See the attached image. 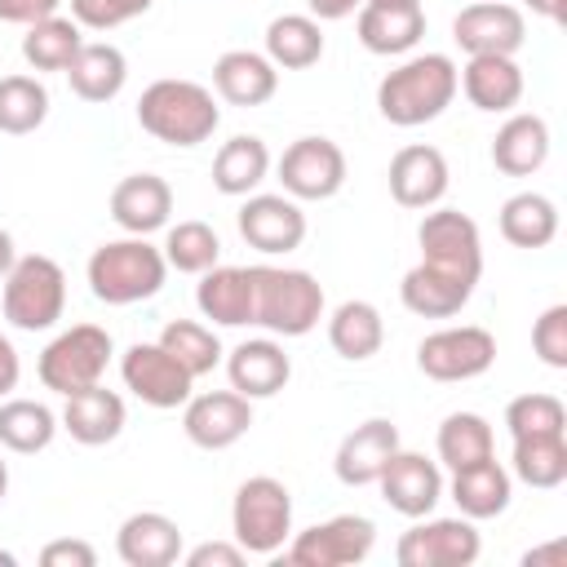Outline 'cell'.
I'll use <instances>...</instances> for the list:
<instances>
[{
	"mask_svg": "<svg viewBox=\"0 0 567 567\" xmlns=\"http://www.w3.org/2000/svg\"><path fill=\"white\" fill-rule=\"evenodd\" d=\"M456 89H461V71L447 53H416L377 84V111L394 128H416L439 120L452 106Z\"/></svg>",
	"mask_w": 567,
	"mask_h": 567,
	"instance_id": "obj_1",
	"label": "cell"
},
{
	"mask_svg": "<svg viewBox=\"0 0 567 567\" xmlns=\"http://www.w3.org/2000/svg\"><path fill=\"white\" fill-rule=\"evenodd\" d=\"M137 124L164 146H199V142H208L217 133L221 106H217L213 89L168 75V80H155V84L142 89Z\"/></svg>",
	"mask_w": 567,
	"mask_h": 567,
	"instance_id": "obj_2",
	"label": "cell"
},
{
	"mask_svg": "<svg viewBox=\"0 0 567 567\" xmlns=\"http://www.w3.org/2000/svg\"><path fill=\"white\" fill-rule=\"evenodd\" d=\"M84 275H89V288H93L97 301L137 306V301H151L164 288L168 261L155 244H146V235H124V239H111V244L93 248Z\"/></svg>",
	"mask_w": 567,
	"mask_h": 567,
	"instance_id": "obj_3",
	"label": "cell"
},
{
	"mask_svg": "<svg viewBox=\"0 0 567 567\" xmlns=\"http://www.w3.org/2000/svg\"><path fill=\"white\" fill-rule=\"evenodd\" d=\"M323 319V284L310 270L252 266V323L270 337H306Z\"/></svg>",
	"mask_w": 567,
	"mask_h": 567,
	"instance_id": "obj_4",
	"label": "cell"
},
{
	"mask_svg": "<svg viewBox=\"0 0 567 567\" xmlns=\"http://www.w3.org/2000/svg\"><path fill=\"white\" fill-rule=\"evenodd\" d=\"M0 310L18 332H44L66 310V275L53 257L27 252L4 270Z\"/></svg>",
	"mask_w": 567,
	"mask_h": 567,
	"instance_id": "obj_5",
	"label": "cell"
},
{
	"mask_svg": "<svg viewBox=\"0 0 567 567\" xmlns=\"http://www.w3.org/2000/svg\"><path fill=\"white\" fill-rule=\"evenodd\" d=\"M230 532L244 554L266 558V554L284 549V540L292 536V492L270 474L244 478L235 492V505H230Z\"/></svg>",
	"mask_w": 567,
	"mask_h": 567,
	"instance_id": "obj_6",
	"label": "cell"
},
{
	"mask_svg": "<svg viewBox=\"0 0 567 567\" xmlns=\"http://www.w3.org/2000/svg\"><path fill=\"white\" fill-rule=\"evenodd\" d=\"M115 346H111V332L97 328V323H71L66 332H58L44 350H40V385L53 390V394H75V390H89L106 377V363H111Z\"/></svg>",
	"mask_w": 567,
	"mask_h": 567,
	"instance_id": "obj_7",
	"label": "cell"
},
{
	"mask_svg": "<svg viewBox=\"0 0 567 567\" xmlns=\"http://www.w3.org/2000/svg\"><path fill=\"white\" fill-rule=\"evenodd\" d=\"M416 244H421V261L443 270V275H456L465 284H478L483 275V235H478V221L461 208H434L421 217L416 226Z\"/></svg>",
	"mask_w": 567,
	"mask_h": 567,
	"instance_id": "obj_8",
	"label": "cell"
},
{
	"mask_svg": "<svg viewBox=\"0 0 567 567\" xmlns=\"http://www.w3.org/2000/svg\"><path fill=\"white\" fill-rule=\"evenodd\" d=\"M478 527L474 518L456 514V518H416L399 545H394V558L399 567H470L478 563Z\"/></svg>",
	"mask_w": 567,
	"mask_h": 567,
	"instance_id": "obj_9",
	"label": "cell"
},
{
	"mask_svg": "<svg viewBox=\"0 0 567 567\" xmlns=\"http://www.w3.org/2000/svg\"><path fill=\"white\" fill-rule=\"evenodd\" d=\"M496 363V337L478 323L439 328L416 346V368L430 381H474Z\"/></svg>",
	"mask_w": 567,
	"mask_h": 567,
	"instance_id": "obj_10",
	"label": "cell"
},
{
	"mask_svg": "<svg viewBox=\"0 0 567 567\" xmlns=\"http://www.w3.org/2000/svg\"><path fill=\"white\" fill-rule=\"evenodd\" d=\"M377 545V527L363 514H337L328 523H315L288 540L292 567H350L363 563Z\"/></svg>",
	"mask_w": 567,
	"mask_h": 567,
	"instance_id": "obj_11",
	"label": "cell"
},
{
	"mask_svg": "<svg viewBox=\"0 0 567 567\" xmlns=\"http://www.w3.org/2000/svg\"><path fill=\"white\" fill-rule=\"evenodd\" d=\"M275 173L292 199H332L346 186V151L332 137H297L279 155Z\"/></svg>",
	"mask_w": 567,
	"mask_h": 567,
	"instance_id": "obj_12",
	"label": "cell"
},
{
	"mask_svg": "<svg viewBox=\"0 0 567 567\" xmlns=\"http://www.w3.org/2000/svg\"><path fill=\"white\" fill-rule=\"evenodd\" d=\"M120 377H124V385H128L146 408H159V412L182 408V403L190 399V385H195V377H190L159 341H137V346H128L124 359H120Z\"/></svg>",
	"mask_w": 567,
	"mask_h": 567,
	"instance_id": "obj_13",
	"label": "cell"
},
{
	"mask_svg": "<svg viewBox=\"0 0 567 567\" xmlns=\"http://www.w3.org/2000/svg\"><path fill=\"white\" fill-rule=\"evenodd\" d=\"M252 425V399L235 394V390H208V394H190L182 403V430L195 447L204 452H221L230 443H239Z\"/></svg>",
	"mask_w": 567,
	"mask_h": 567,
	"instance_id": "obj_14",
	"label": "cell"
},
{
	"mask_svg": "<svg viewBox=\"0 0 567 567\" xmlns=\"http://www.w3.org/2000/svg\"><path fill=\"white\" fill-rule=\"evenodd\" d=\"M452 40L465 49V58H474V53L514 58L527 40V22H523V9H514L505 0H474L452 18Z\"/></svg>",
	"mask_w": 567,
	"mask_h": 567,
	"instance_id": "obj_15",
	"label": "cell"
},
{
	"mask_svg": "<svg viewBox=\"0 0 567 567\" xmlns=\"http://www.w3.org/2000/svg\"><path fill=\"white\" fill-rule=\"evenodd\" d=\"M381 496L394 514L403 518H425L434 514V505L443 501V470L439 461H430L425 452H394L381 470Z\"/></svg>",
	"mask_w": 567,
	"mask_h": 567,
	"instance_id": "obj_16",
	"label": "cell"
},
{
	"mask_svg": "<svg viewBox=\"0 0 567 567\" xmlns=\"http://www.w3.org/2000/svg\"><path fill=\"white\" fill-rule=\"evenodd\" d=\"M235 221H239V235L248 239V248H257L266 257L292 252L306 239V213L292 195H248Z\"/></svg>",
	"mask_w": 567,
	"mask_h": 567,
	"instance_id": "obj_17",
	"label": "cell"
},
{
	"mask_svg": "<svg viewBox=\"0 0 567 567\" xmlns=\"http://www.w3.org/2000/svg\"><path fill=\"white\" fill-rule=\"evenodd\" d=\"M385 177H390L394 204H403V208H434L447 195V182H452L443 151L425 146V142H412V146L394 151Z\"/></svg>",
	"mask_w": 567,
	"mask_h": 567,
	"instance_id": "obj_18",
	"label": "cell"
},
{
	"mask_svg": "<svg viewBox=\"0 0 567 567\" xmlns=\"http://www.w3.org/2000/svg\"><path fill=\"white\" fill-rule=\"evenodd\" d=\"M399 452V425L385 421V416H368L363 425H354L341 443H337V456H332V470L346 487H368L381 478L385 461Z\"/></svg>",
	"mask_w": 567,
	"mask_h": 567,
	"instance_id": "obj_19",
	"label": "cell"
},
{
	"mask_svg": "<svg viewBox=\"0 0 567 567\" xmlns=\"http://www.w3.org/2000/svg\"><path fill=\"white\" fill-rule=\"evenodd\" d=\"M226 377L230 390L244 399H275L292 377V359L275 337H252L226 354Z\"/></svg>",
	"mask_w": 567,
	"mask_h": 567,
	"instance_id": "obj_20",
	"label": "cell"
},
{
	"mask_svg": "<svg viewBox=\"0 0 567 567\" xmlns=\"http://www.w3.org/2000/svg\"><path fill=\"white\" fill-rule=\"evenodd\" d=\"M173 213V186L155 173H128L111 190V217L124 235H151L164 230Z\"/></svg>",
	"mask_w": 567,
	"mask_h": 567,
	"instance_id": "obj_21",
	"label": "cell"
},
{
	"mask_svg": "<svg viewBox=\"0 0 567 567\" xmlns=\"http://www.w3.org/2000/svg\"><path fill=\"white\" fill-rule=\"evenodd\" d=\"M354 27H359V44L368 53L399 58V53H412L421 44L425 9L421 4H372V0H363Z\"/></svg>",
	"mask_w": 567,
	"mask_h": 567,
	"instance_id": "obj_22",
	"label": "cell"
},
{
	"mask_svg": "<svg viewBox=\"0 0 567 567\" xmlns=\"http://www.w3.org/2000/svg\"><path fill=\"white\" fill-rule=\"evenodd\" d=\"M115 554L128 567H173L182 558V527L168 514H128L115 532Z\"/></svg>",
	"mask_w": 567,
	"mask_h": 567,
	"instance_id": "obj_23",
	"label": "cell"
},
{
	"mask_svg": "<svg viewBox=\"0 0 567 567\" xmlns=\"http://www.w3.org/2000/svg\"><path fill=\"white\" fill-rule=\"evenodd\" d=\"M213 89L230 106H261L279 89V66L252 49H226L213 62Z\"/></svg>",
	"mask_w": 567,
	"mask_h": 567,
	"instance_id": "obj_24",
	"label": "cell"
},
{
	"mask_svg": "<svg viewBox=\"0 0 567 567\" xmlns=\"http://www.w3.org/2000/svg\"><path fill=\"white\" fill-rule=\"evenodd\" d=\"M461 89L470 97L474 111H487V115H501V111H514L523 102V66L505 53H474L461 71Z\"/></svg>",
	"mask_w": 567,
	"mask_h": 567,
	"instance_id": "obj_25",
	"label": "cell"
},
{
	"mask_svg": "<svg viewBox=\"0 0 567 567\" xmlns=\"http://www.w3.org/2000/svg\"><path fill=\"white\" fill-rule=\"evenodd\" d=\"M58 425H62L75 443L102 447V443L120 439V430H124V399L97 381V385H89V390L66 394V408H62Z\"/></svg>",
	"mask_w": 567,
	"mask_h": 567,
	"instance_id": "obj_26",
	"label": "cell"
},
{
	"mask_svg": "<svg viewBox=\"0 0 567 567\" xmlns=\"http://www.w3.org/2000/svg\"><path fill=\"white\" fill-rule=\"evenodd\" d=\"M195 306L204 319L221 328H244L252 323V266H213L199 275Z\"/></svg>",
	"mask_w": 567,
	"mask_h": 567,
	"instance_id": "obj_27",
	"label": "cell"
},
{
	"mask_svg": "<svg viewBox=\"0 0 567 567\" xmlns=\"http://www.w3.org/2000/svg\"><path fill=\"white\" fill-rule=\"evenodd\" d=\"M447 492H452V501H456V509H461L465 518H474V523H478V518H496V514L509 509L514 474H509L496 456H487V461H478V465L452 470Z\"/></svg>",
	"mask_w": 567,
	"mask_h": 567,
	"instance_id": "obj_28",
	"label": "cell"
},
{
	"mask_svg": "<svg viewBox=\"0 0 567 567\" xmlns=\"http://www.w3.org/2000/svg\"><path fill=\"white\" fill-rule=\"evenodd\" d=\"M549 159V124L532 111L509 115L492 137V164L505 177H532Z\"/></svg>",
	"mask_w": 567,
	"mask_h": 567,
	"instance_id": "obj_29",
	"label": "cell"
},
{
	"mask_svg": "<svg viewBox=\"0 0 567 567\" xmlns=\"http://www.w3.org/2000/svg\"><path fill=\"white\" fill-rule=\"evenodd\" d=\"M66 80L80 102H93V106L111 102V97H120V89L128 80V58L106 40H84L66 66Z\"/></svg>",
	"mask_w": 567,
	"mask_h": 567,
	"instance_id": "obj_30",
	"label": "cell"
},
{
	"mask_svg": "<svg viewBox=\"0 0 567 567\" xmlns=\"http://www.w3.org/2000/svg\"><path fill=\"white\" fill-rule=\"evenodd\" d=\"M470 297H474V284H465L456 275H443L425 261H416L399 284V301L421 319H452V315L465 310Z\"/></svg>",
	"mask_w": 567,
	"mask_h": 567,
	"instance_id": "obj_31",
	"label": "cell"
},
{
	"mask_svg": "<svg viewBox=\"0 0 567 567\" xmlns=\"http://www.w3.org/2000/svg\"><path fill=\"white\" fill-rule=\"evenodd\" d=\"M266 173H270V151L252 133H239V137L221 142V151L213 155V186L230 199L252 195L266 182Z\"/></svg>",
	"mask_w": 567,
	"mask_h": 567,
	"instance_id": "obj_32",
	"label": "cell"
},
{
	"mask_svg": "<svg viewBox=\"0 0 567 567\" xmlns=\"http://www.w3.org/2000/svg\"><path fill=\"white\" fill-rule=\"evenodd\" d=\"M328 341H332V350L341 354V359H350V363H363V359H372L377 350H381V341H385V319H381V310L372 306V301H341L337 310H332V319H328Z\"/></svg>",
	"mask_w": 567,
	"mask_h": 567,
	"instance_id": "obj_33",
	"label": "cell"
},
{
	"mask_svg": "<svg viewBox=\"0 0 567 567\" xmlns=\"http://www.w3.org/2000/svg\"><path fill=\"white\" fill-rule=\"evenodd\" d=\"M266 58L284 71H306L323 58V27L310 13H279L266 27Z\"/></svg>",
	"mask_w": 567,
	"mask_h": 567,
	"instance_id": "obj_34",
	"label": "cell"
},
{
	"mask_svg": "<svg viewBox=\"0 0 567 567\" xmlns=\"http://www.w3.org/2000/svg\"><path fill=\"white\" fill-rule=\"evenodd\" d=\"M501 235L514 248H545L558 235V208L540 190H518L501 204Z\"/></svg>",
	"mask_w": 567,
	"mask_h": 567,
	"instance_id": "obj_35",
	"label": "cell"
},
{
	"mask_svg": "<svg viewBox=\"0 0 567 567\" xmlns=\"http://www.w3.org/2000/svg\"><path fill=\"white\" fill-rule=\"evenodd\" d=\"M509 470L527 487H558L567 478V430L563 434H518L509 452Z\"/></svg>",
	"mask_w": 567,
	"mask_h": 567,
	"instance_id": "obj_36",
	"label": "cell"
},
{
	"mask_svg": "<svg viewBox=\"0 0 567 567\" xmlns=\"http://www.w3.org/2000/svg\"><path fill=\"white\" fill-rule=\"evenodd\" d=\"M84 35H80V22L75 18H62V13H49L40 22L27 27L22 35V58L31 71H66L71 58L80 53Z\"/></svg>",
	"mask_w": 567,
	"mask_h": 567,
	"instance_id": "obj_37",
	"label": "cell"
},
{
	"mask_svg": "<svg viewBox=\"0 0 567 567\" xmlns=\"http://www.w3.org/2000/svg\"><path fill=\"white\" fill-rule=\"evenodd\" d=\"M434 447H439V461L447 470H465V465H478V461L496 456V434H492L487 416H478V412H452V416H443Z\"/></svg>",
	"mask_w": 567,
	"mask_h": 567,
	"instance_id": "obj_38",
	"label": "cell"
},
{
	"mask_svg": "<svg viewBox=\"0 0 567 567\" xmlns=\"http://www.w3.org/2000/svg\"><path fill=\"white\" fill-rule=\"evenodd\" d=\"M58 416L35 399H0V443L18 456H35L53 443Z\"/></svg>",
	"mask_w": 567,
	"mask_h": 567,
	"instance_id": "obj_39",
	"label": "cell"
},
{
	"mask_svg": "<svg viewBox=\"0 0 567 567\" xmlns=\"http://www.w3.org/2000/svg\"><path fill=\"white\" fill-rule=\"evenodd\" d=\"M49 120V89L35 75H4L0 80V133L27 137Z\"/></svg>",
	"mask_w": 567,
	"mask_h": 567,
	"instance_id": "obj_40",
	"label": "cell"
},
{
	"mask_svg": "<svg viewBox=\"0 0 567 567\" xmlns=\"http://www.w3.org/2000/svg\"><path fill=\"white\" fill-rule=\"evenodd\" d=\"M159 252H164V261H168L173 270H182V275H204V270L217 266L221 239H217V230H213L208 221H177V226H168Z\"/></svg>",
	"mask_w": 567,
	"mask_h": 567,
	"instance_id": "obj_41",
	"label": "cell"
},
{
	"mask_svg": "<svg viewBox=\"0 0 567 567\" xmlns=\"http://www.w3.org/2000/svg\"><path fill=\"white\" fill-rule=\"evenodd\" d=\"M159 346H164L190 377L213 372V368L221 363V354H226L221 341H217V332H213L208 323H195V319H173V323H164Z\"/></svg>",
	"mask_w": 567,
	"mask_h": 567,
	"instance_id": "obj_42",
	"label": "cell"
},
{
	"mask_svg": "<svg viewBox=\"0 0 567 567\" xmlns=\"http://www.w3.org/2000/svg\"><path fill=\"white\" fill-rule=\"evenodd\" d=\"M505 430H509V439H518V434H563L567 430V408H563L558 394H540V390L518 394L505 408Z\"/></svg>",
	"mask_w": 567,
	"mask_h": 567,
	"instance_id": "obj_43",
	"label": "cell"
},
{
	"mask_svg": "<svg viewBox=\"0 0 567 567\" xmlns=\"http://www.w3.org/2000/svg\"><path fill=\"white\" fill-rule=\"evenodd\" d=\"M532 350L545 368H567V306H549L540 310V319L532 323Z\"/></svg>",
	"mask_w": 567,
	"mask_h": 567,
	"instance_id": "obj_44",
	"label": "cell"
},
{
	"mask_svg": "<svg viewBox=\"0 0 567 567\" xmlns=\"http://www.w3.org/2000/svg\"><path fill=\"white\" fill-rule=\"evenodd\" d=\"M155 0H71V18L89 31H111L133 18H142Z\"/></svg>",
	"mask_w": 567,
	"mask_h": 567,
	"instance_id": "obj_45",
	"label": "cell"
},
{
	"mask_svg": "<svg viewBox=\"0 0 567 567\" xmlns=\"http://www.w3.org/2000/svg\"><path fill=\"white\" fill-rule=\"evenodd\" d=\"M40 563H44V567H93V563H97V549H93L89 540L62 536V540H49V545L40 549Z\"/></svg>",
	"mask_w": 567,
	"mask_h": 567,
	"instance_id": "obj_46",
	"label": "cell"
},
{
	"mask_svg": "<svg viewBox=\"0 0 567 567\" xmlns=\"http://www.w3.org/2000/svg\"><path fill=\"white\" fill-rule=\"evenodd\" d=\"M248 554L235 540H204L186 554V567H239Z\"/></svg>",
	"mask_w": 567,
	"mask_h": 567,
	"instance_id": "obj_47",
	"label": "cell"
},
{
	"mask_svg": "<svg viewBox=\"0 0 567 567\" xmlns=\"http://www.w3.org/2000/svg\"><path fill=\"white\" fill-rule=\"evenodd\" d=\"M62 0H0V22H13V27H31L49 13H58Z\"/></svg>",
	"mask_w": 567,
	"mask_h": 567,
	"instance_id": "obj_48",
	"label": "cell"
},
{
	"mask_svg": "<svg viewBox=\"0 0 567 567\" xmlns=\"http://www.w3.org/2000/svg\"><path fill=\"white\" fill-rule=\"evenodd\" d=\"M18 377H22V359H18L13 341L0 332V399H9L18 390Z\"/></svg>",
	"mask_w": 567,
	"mask_h": 567,
	"instance_id": "obj_49",
	"label": "cell"
},
{
	"mask_svg": "<svg viewBox=\"0 0 567 567\" xmlns=\"http://www.w3.org/2000/svg\"><path fill=\"white\" fill-rule=\"evenodd\" d=\"M306 4H310V18L315 22H341V18L359 13L363 0H306Z\"/></svg>",
	"mask_w": 567,
	"mask_h": 567,
	"instance_id": "obj_50",
	"label": "cell"
},
{
	"mask_svg": "<svg viewBox=\"0 0 567 567\" xmlns=\"http://www.w3.org/2000/svg\"><path fill=\"white\" fill-rule=\"evenodd\" d=\"M527 9L549 22H567V0H527Z\"/></svg>",
	"mask_w": 567,
	"mask_h": 567,
	"instance_id": "obj_51",
	"label": "cell"
},
{
	"mask_svg": "<svg viewBox=\"0 0 567 567\" xmlns=\"http://www.w3.org/2000/svg\"><path fill=\"white\" fill-rule=\"evenodd\" d=\"M18 261V252H13V235L9 230H0V279H4V270Z\"/></svg>",
	"mask_w": 567,
	"mask_h": 567,
	"instance_id": "obj_52",
	"label": "cell"
},
{
	"mask_svg": "<svg viewBox=\"0 0 567 567\" xmlns=\"http://www.w3.org/2000/svg\"><path fill=\"white\" fill-rule=\"evenodd\" d=\"M4 492H9V465L0 461V501H4Z\"/></svg>",
	"mask_w": 567,
	"mask_h": 567,
	"instance_id": "obj_53",
	"label": "cell"
},
{
	"mask_svg": "<svg viewBox=\"0 0 567 567\" xmlns=\"http://www.w3.org/2000/svg\"><path fill=\"white\" fill-rule=\"evenodd\" d=\"M0 567H18V558H13L9 549H0Z\"/></svg>",
	"mask_w": 567,
	"mask_h": 567,
	"instance_id": "obj_54",
	"label": "cell"
},
{
	"mask_svg": "<svg viewBox=\"0 0 567 567\" xmlns=\"http://www.w3.org/2000/svg\"><path fill=\"white\" fill-rule=\"evenodd\" d=\"M372 4H421V0H372Z\"/></svg>",
	"mask_w": 567,
	"mask_h": 567,
	"instance_id": "obj_55",
	"label": "cell"
}]
</instances>
